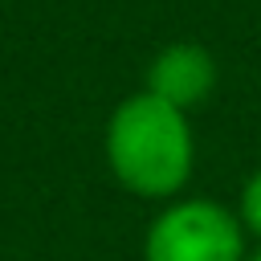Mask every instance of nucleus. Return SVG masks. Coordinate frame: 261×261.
I'll return each mask as SVG.
<instances>
[{
    "instance_id": "obj_4",
    "label": "nucleus",
    "mask_w": 261,
    "mask_h": 261,
    "mask_svg": "<svg viewBox=\"0 0 261 261\" xmlns=\"http://www.w3.org/2000/svg\"><path fill=\"white\" fill-rule=\"evenodd\" d=\"M237 216H241L245 232L261 241V167H257V171L245 179V188H241V200H237Z\"/></svg>"
},
{
    "instance_id": "obj_5",
    "label": "nucleus",
    "mask_w": 261,
    "mask_h": 261,
    "mask_svg": "<svg viewBox=\"0 0 261 261\" xmlns=\"http://www.w3.org/2000/svg\"><path fill=\"white\" fill-rule=\"evenodd\" d=\"M245 261H261V245H257V249H249V257H245Z\"/></svg>"
},
{
    "instance_id": "obj_2",
    "label": "nucleus",
    "mask_w": 261,
    "mask_h": 261,
    "mask_svg": "<svg viewBox=\"0 0 261 261\" xmlns=\"http://www.w3.org/2000/svg\"><path fill=\"white\" fill-rule=\"evenodd\" d=\"M249 232L237 208L204 196L163 204L143 232V261H245Z\"/></svg>"
},
{
    "instance_id": "obj_1",
    "label": "nucleus",
    "mask_w": 261,
    "mask_h": 261,
    "mask_svg": "<svg viewBox=\"0 0 261 261\" xmlns=\"http://www.w3.org/2000/svg\"><path fill=\"white\" fill-rule=\"evenodd\" d=\"M114 184L139 200H179L196 167V139L184 110L139 90L114 106L102 135Z\"/></svg>"
},
{
    "instance_id": "obj_3",
    "label": "nucleus",
    "mask_w": 261,
    "mask_h": 261,
    "mask_svg": "<svg viewBox=\"0 0 261 261\" xmlns=\"http://www.w3.org/2000/svg\"><path fill=\"white\" fill-rule=\"evenodd\" d=\"M143 90L188 114L192 106H200L216 90V61L196 41H171L151 57Z\"/></svg>"
}]
</instances>
